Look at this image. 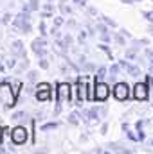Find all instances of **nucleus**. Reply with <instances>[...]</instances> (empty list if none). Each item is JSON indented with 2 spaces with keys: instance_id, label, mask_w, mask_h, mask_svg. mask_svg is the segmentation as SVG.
I'll return each mask as SVG.
<instances>
[{
  "instance_id": "nucleus-1",
  "label": "nucleus",
  "mask_w": 153,
  "mask_h": 154,
  "mask_svg": "<svg viewBox=\"0 0 153 154\" xmlns=\"http://www.w3.org/2000/svg\"><path fill=\"white\" fill-rule=\"evenodd\" d=\"M15 97H16V93H11L9 84L2 82L0 84V104H4L5 108H13L15 106Z\"/></svg>"
},
{
  "instance_id": "nucleus-2",
  "label": "nucleus",
  "mask_w": 153,
  "mask_h": 154,
  "mask_svg": "<svg viewBox=\"0 0 153 154\" xmlns=\"http://www.w3.org/2000/svg\"><path fill=\"white\" fill-rule=\"evenodd\" d=\"M94 90H96L94 97H96V100H99V102H105V100L108 99V95H110V88H108V84H105L103 81H96Z\"/></svg>"
},
{
  "instance_id": "nucleus-3",
  "label": "nucleus",
  "mask_w": 153,
  "mask_h": 154,
  "mask_svg": "<svg viewBox=\"0 0 153 154\" xmlns=\"http://www.w3.org/2000/svg\"><path fill=\"white\" fill-rule=\"evenodd\" d=\"M11 140H13L15 145H22V143H25V142H27V129H25L24 125L15 127V129L11 131Z\"/></svg>"
},
{
  "instance_id": "nucleus-4",
  "label": "nucleus",
  "mask_w": 153,
  "mask_h": 154,
  "mask_svg": "<svg viewBox=\"0 0 153 154\" xmlns=\"http://www.w3.org/2000/svg\"><path fill=\"white\" fill-rule=\"evenodd\" d=\"M63 102H70V86L67 82L58 84V104H63Z\"/></svg>"
},
{
  "instance_id": "nucleus-5",
  "label": "nucleus",
  "mask_w": 153,
  "mask_h": 154,
  "mask_svg": "<svg viewBox=\"0 0 153 154\" xmlns=\"http://www.w3.org/2000/svg\"><path fill=\"white\" fill-rule=\"evenodd\" d=\"M114 97L117 100H126L130 97V88L126 82H117L114 86Z\"/></svg>"
},
{
  "instance_id": "nucleus-6",
  "label": "nucleus",
  "mask_w": 153,
  "mask_h": 154,
  "mask_svg": "<svg viewBox=\"0 0 153 154\" xmlns=\"http://www.w3.org/2000/svg\"><path fill=\"white\" fill-rule=\"evenodd\" d=\"M133 97L137 100H146L148 99V84L146 82H137L133 88Z\"/></svg>"
},
{
  "instance_id": "nucleus-7",
  "label": "nucleus",
  "mask_w": 153,
  "mask_h": 154,
  "mask_svg": "<svg viewBox=\"0 0 153 154\" xmlns=\"http://www.w3.org/2000/svg\"><path fill=\"white\" fill-rule=\"evenodd\" d=\"M36 99L38 100H47L50 99V84L47 82H41L38 86V91H36Z\"/></svg>"
},
{
  "instance_id": "nucleus-8",
  "label": "nucleus",
  "mask_w": 153,
  "mask_h": 154,
  "mask_svg": "<svg viewBox=\"0 0 153 154\" xmlns=\"http://www.w3.org/2000/svg\"><path fill=\"white\" fill-rule=\"evenodd\" d=\"M11 52L13 56H18V57H25V48H24V43L20 39H15L11 43Z\"/></svg>"
},
{
  "instance_id": "nucleus-9",
  "label": "nucleus",
  "mask_w": 153,
  "mask_h": 154,
  "mask_svg": "<svg viewBox=\"0 0 153 154\" xmlns=\"http://www.w3.org/2000/svg\"><path fill=\"white\" fill-rule=\"evenodd\" d=\"M119 65H121V68H126V72L132 77L137 79V77L141 75V68H139V66H133V65H130V63H126V61H119Z\"/></svg>"
},
{
  "instance_id": "nucleus-10",
  "label": "nucleus",
  "mask_w": 153,
  "mask_h": 154,
  "mask_svg": "<svg viewBox=\"0 0 153 154\" xmlns=\"http://www.w3.org/2000/svg\"><path fill=\"white\" fill-rule=\"evenodd\" d=\"M31 47H33V52L36 54V52H38V50H41L43 47H47V39H45V38H38V39H34Z\"/></svg>"
},
{
  "instance_id": "nucleus-11",
  "label": "nucleus",
  "mask_w": 153,
  "mask_h": 154,
  "mask_svg": "<svg viewBox=\"0 0 153 154\" xmlns=\"http://www.w3.org/2000/svg\"><path fill=\"white\" fill-rule=\"evenodd\" d=\"M40 9V2L38 0H31L27 5H24L22 7V11H25V13H31V11H38Z\"/></svg>"
},
{
  "instance_id": "nucleus-12",
  "label": "nucleus",
  "mask_w": 153,
  "mask_h": 154,
  "mask_svg": "<svg viewBox=\"0 0 153 154\" xmlns=\"http://www.w3.org/2000/svg\"><path fill=\"white\" fill-rule=\"evenodd\" d=\"M86 116H88L90 120H97V118H99V111H97V108H90V109L86 111Z\"/></svg>"
},
{
  "instance_id": "nucleus-13",
  "label": "nucleus",
  "mask_w": 153,
  "mask_h": 154,
  "mask_svg": "<svg viewBox=\"0 0 153 154\" xmlns=\"http://www.w3.org/2000/svg\"><path fill=\"white\" fill-rule=\"evenodd\" d=\"M105 74H106V66H99L97 68V74H96V81H103Z\"/></svg>"
},
{
  "instance_id": "nucleus-14",
  "label": "nucleus",
  "mask_w": 153,
  "mask_h": 154,
  "mask_svg": "<svg viewBox=\"0 0 153 154\" xmlns=\"http://www.w3.org/2000/svg\"><path fill=\"white\" fill-rule=\"evenodd\" d=\"M56 127H58V122H49V124L41 125V131H50V129H56Z\"/></svg>"
},
{
  "instance_id": "nucleus-15",
  "label": "nucleus",
  "mask_w": 153,
  "mask_h": 154,
  "mask_svg": "<svg viewBox=\"0 0 153 154\" xmlns=\"http://www.w3.org/2000/svg\"><path fill=\"white\" fill-rule=\"evenodd\" d=\"M69 122H70L72 125H77V124H79V120H77V113H70V115H69Z\"/></svg>"
},
{
  "instance_id": "nucleus-16",
  "label": "nucleus",
  "mask_w": 153,
  "mask_h": 154,
  "mask_svg": "<svg viewBox=\"0 0 153 154\" xmlns=\"http://www.w3.org/2000/svg\"><path fill=\"white\" fill-rule=\"evenodd\" d=\"M60 11H61L63 14H70V13H72V9H70L69 5H65V4H60Z\"/></svg>"
},
{
  "instance_id": "nucleus-17",
  "label": "nucleus",
  "mask_w": 153,
  "mask_h": 154,
  "mask_svg": "<svg viewBox=\"0 0 153 154\" xmlns=\"http://www.w3.org/2000/svg\"><path fill=\"white\" fill-rule=\"evenodd\" d=\"M99 48H101V50H105V52L108 54V57H110V59H114V56H112V52H110V48H108V45H106V43H101V45H99Z\"/></svg>"
},
{
  "instance_id": "nucleus-18",
  "label": "nucleus",
  "mask_w": 153,
  "mask_h": 154,
  "mask_svg": "<svg viewBox=\"0 0 153 154\" xmlns=\"http://www.w3.org/2000/svg\"><path fill=\"white\" fill-rule=\"evenodd\" d=\"M27 79H29L31 82H36V79H38V74H36L34 70H31V72H27Z\"/></svg>"
},
{
  "instance_id": "nucleus-19",
  "label": "nucleus",
  "mask_w": 153,
  "mask_h": 154,
  "mask_svg": "<svg viewBox=\"0 0 153 154\" xmlns=\"http://www.w3.org/2000/svg\"><path fill=\"white\" fill-rule=\"evenodd\" d=\"M135 56H137V50H135V48L126 50V59H135Z\"/></svg>"
},
{
  "instance_id": "nucleus-20",
  "label": "nucleus",
  "mask_w": 153,
  "mask_h": 154,
  "mask_svg": "<svg viewBox=\"0 0 153 154\" xmlns=\"http://www.w3.org/2000/svg\"><path fill=\"white\" fill-rule=\"evenodd\" d=\"M103 22H105L106 25H110V27H117V23H115L112 18H108V16H103Z\"/></svg>"
},
{
  "instance_id": "nucleus-21",
  "label": "nucleus",
  "mask_w": 153,
  "mask_h": 154,
  "mask_svg": "<svg viewBox=\"0 0 153 154\" xmlns=\"http://www.w3.org/2000/svg\"><path fill=\"white\" fill-rule=\"evenodd\" d=\"M119 72H121V65H112V66H110V74L117 75Z\"/></svg>"
},
{
  "instance_id": "nucleus-22",
  "label": "nucleus",
  "mask_w": 153,
  "mask_h": 154,
  "mask_svg": "<svg viewBox=\"0 0 153 154\" xmlns=\"http://www.w3.org/2000/svg\"><path fill=\"white\" fill-rule=\"evenodd\" d=\"M20 31H22V32H25V34H27V32H31V23H29V22H25V23L22 25V29H20Z\"/></svg>"
},
{
  "instance_id": "nucleus-23",
  "label": "nucleus",
  "mask_w": 153,
  "mask_h": 154,
  "mask_svg": "<svg viewBox=\"0 0 153 154\" xmlns=\"http://www.w3.org/2000/svg\"><path fill=\"white\" fill-rule=\"evenodd\" d=\"M38 63H40V66H41L43 70H47V68H49V61H47L45 57H41V59H40Z\"/></svg>"
},
{
  "instance_id": "nucleus-24",
  "label": "nucleus",
  "mask_w": 153,
  "mask_h": 154,
  "mask_svg": "<svg viewBox=\"0 0 153 154\" xmlns=\"http://www.w3.org/2000/svg\"><path fill=\"white\" fill-rule=\"evenodd\" d=\"M63 22H65V20H63L61 16H56V18H54V27H60V25H63Z\"/></svg>"
},
{
  "instance_id": "nucleus-25",
  "label": "nucleus",
  "mask_w": 153,
  "mask_h": 154,
  "mask_svg": "<svg viewBox=\"0 0 153 154\" xmlns=\"http://www.w3.org/2000/svg\"><path fill=\"white\" fill-rule=\"evenodd\" d=\"M40 34L45 36L47 34V27H45V22H40Z\"/></svg>"
},
{
  "instance_id": "nucleus-26",
  "label": "nucleus",
  "mask_w": 153,
  "mask_h": 154,
  "mask_svg": "<svg viewBox=\"0 0 153 154\" xmlns=\"http://www.w3.org/2000/svg\"><path fill=\"white\" fill-rule=\"evenodd\" d=\"M142 14L146 16V20H148V22H151V23H153V11H144Z\"/></svg>"
},
{
  "instance_id": "nucleus-27",
  "label": "nucleus",
  "mask_w": 153,
  "mask_h": 154,
  "mask_svg": "<svg viewBox=\"0 0 153 154\" xmlns=\"http://www.w3.org/2000/svg\"><path fill=\"white\" fill-rule=\"evenodd\" d=\"M97 31H99L101 34H106V32H108V29H106L103 23H97Z\"/></svg>"
},
{
  "instance_id": "nucleus-28",
  "label": "nucleus",
  "mask_w": 153,
  "mask_h": 154,
  "mask_svg": "<svg viewBox=\"0 0 153 154\" xmlns=\"http://www.w3.org/2000/svg\"><path fill=\"white\" fill-rule=\"evenodd\" d=\"M7 68H15V65H16V61H15V57H11V59H7Z\"/></svg>"
},
{
  "instance_id": "nucleus-29",
  "label": "nucleus",
  "mask_w": 153,
  "mask_h": 154,
  "mask_svg": "<svg viewBox=\"0 0 153 154\" xmlns=\"http://www.w3.org/2000/svg\"><path fill=\"white\" fill-rule=\"evenodd\" d=\"M114 38H115V41H117V43H119V45H124V38H122V36H121V34H115Z\"/></svg>"
},
{
  "instance_id": "nucleus-30",
  "label": "nucleus",
  "mask_w": 153,
  "mask_h": 154,
  "mask_svg": "<svg viewBox=\"0 0 153 154\" xmlns=\"http://www.w3.org/2000/svg\"><path fill=\"white\" fill-rule=\"evenodd\" d=\"M77 39H79V43H83L85 39H86V32L83 31V32H79V36H77Z\"/></svg>"
},
{
  "instance_id": "nucleus-31",
  "label": "nucleus",
  "mask_w": 153,
  "mask_h": 154,
  "mask_svg": "<svg viewBox=\"0 0 153 154\" xmlns=\"http://www.w3.org/2000/svg\"><path fill=\"white\" fill-rule=\"evenodd\" d=\"M63 41H65L67 45H70V43H72L74 39H72V36H70V34H65V38H63Z\"/></svg>"
},
{
  "instance_id": "nucleus-32",
  "label": "nucleus",
  "mask_w": 153,
  "mask_h": 154,
  "mask_svg": "<svg viewBox=\"0 0 153 154\" xmlns=\"http://www.w3.org/2000/svg\"><path fill=\"white\" fill-rule=\"evenodd\" d=\"M24 116H25V113H15L13 115V120H22Z\"/></svg>"
},
{
  "instance_id": "nucleus-33",
  "label": "nucleus",
  "mask_w": 153,
  "mask_h": 154,
  "mask_svg": "<svg viewBox=\"0 0 153 154\" xmlns=\"http://www.w3.org/2000/svg\"><path fill=\"white\" fill-rule=\"evenodd\" d=\"M85 70H88V72H92V70H96V66H94L92 63H86V65H85Z\"/></svg>"
},
{
  "instance_id": "nucleus-34",
  "label": "nucleus",
  "mask_w": 153,
  "mask_h": 154,
  "mask_svg": "<svg viewBox=\"0 0 153 154\" xmlns=\"http://www.w3.org/2000/svg\"><path fill=\"white\" fill-rule=\"evenodd\" d=\"M128 138H130V140H133V142H137V140H139V136H137V134H133V133H128Z\"/></svg>"
},
{
  "instance_id": "nucleus-35",
  "label": "nucleus",
  "mask_w": 153,
  "mask_h": 154,
  "mask_svg": "<svg viewBox=\"0 0 153 154\" xmlns=\"http://www.w3.org/2000/svg\"><path fill=\"white\" fill-rule=\"evenodd\" d=\"M2 22H4V23H9V22H11V14H5V16L2 18Z\"/></svg>"
},
{
  "instance_id": "nucleus-36",
  "label": "nucleus",
  "mask_w": 153,
  "mask_h": 154,
  "mask_svg": "<svg viewBox=\"0 0 153 154\" xmlns=\"http://www.w3.org/2000/svg\"><path fill=\"white\" fill-rule=\"evenodd\" d=\"M74 2H76L77 5H81V7H85V5H86V0H74Z\"/></svg>"
},
{
  "instance_id": "nucleus-37",
  "label": "nucleus",
  "mask_w": 153,
  "mask_h": 154,
  "mask_svg": "<svg viewBox=\"0 0 153 154\" xmlns=\"http://www.w3.org/2000/svg\"><path fill=\"white\" fill-rule=\"evenodd\" d=\"M101 38H103V41H110V34L106 32V34H101Z\"/></svg>"
},
{
  "instance_id": "nucleus-38",
  "label": "nucleus",
  "mask_w": 153,
  "mask_h": 154,
  "mask_svg": "<svg viewBox=\"0 0 153 154\" xmlns=\"http://www.w3.org/2000/svg\"><path fill=\"white\" fill-rule=\"evenodd\" d=\"M146 56L148 57H153V48H146Z\"/></svg>"
},
{
  "instance_id": "nucleus-39",
  "label": "nucleus",
  "mask_w": 153,
  "mask_h": 154,
  "mask_svg": "<svg viewBox=\"0 0 153 154\" xmlns=\"http://www.w3.org/2000/svg\"><path fill=\"white\" fill-rule=\"evenodd\" d=\"M135 125H137V129H142V125H144V120H139Z\"/></svg>"
},
{
  "instance_id": "nucleus-40",
  "label": "nucleus",
  "mask_w": 153,
  "mask_h": 154,
  "mask_svg": "<svg viewBox=\"0 0 153 154\" xmlns=\"http://www.w3.org/2000/svg\"><path fill=\"white\" fill-rule=\"evenodd\" d=\"M45 11H49V13H50V11H52V5H50V4H45Z\"/></svg>"
},
{
  "instance_id": "nucleus-41",
  "label": "nucleus",
  "mask_w": 153,
  "mask_h": 154,
  "mask_svg": "<svg viewBox=\"0 0 153 154\" xmlns=\"http://www.w3.org/2000/svg\"><path fill=\"white\" fill-rule=\"evenodd\" d=\"M88 11H90V14H97V9H94V7H90Z\"/></svg>"
},
{
  "instance_id": "nucleus-42",
  "label": "nucleus",
  "mask_w": 153,
  "mask_h": 154,
  "mask_svg": "<svg viewBox=\"0 0 153 154\" xmlns=\"http://www.w3.org/2000/svg\"><path fill=\"white\" fill-rule=\"evenodd\" d=\"M122 2H126V4H133L135 0H122Z\"/></svg>"
},
{
  "instance_id": "nucleus-43",
  "label": "nucleus",
  "mask_w": 153,
  "mask_h": 154,
  "mask_svg": "<svg viewBox=\"0 0 153 154\" xmlns=\"http://www.w3.org/2000/svg\"><path fill=\"white\" fill-rule=\"evenodd\" d=\"M150 34H151V36H153V25H151V27H150Z\"/></svg>"
},
{
  "instance_id": "nucleus-44",
  "label": "nucleus",
  "mask_w": 153,
  "mask_h": 154,
  "mask_svg": "<svg viewBox=\"0 0 153 154\" xmlns=\"http://www.w3.org/2000/svg\"><path fill=\"white\" fill-rule=\"evenodd\" d=\"M61 2H67V0H61Z\"/></svg>"
},
{
  "instance_id": "nucleus-45",
  "label": "nucleus",
  "mask_w": 153,
  "mask_h": 154,
  "mask_svg": "<svg viewBox=\"0 0 153 154\" xmlns=\"http://www.w3.org/2000/svg\"><path fill=\"white\" fill-rule=\"evenodd\" d=\"M0 22H2V20H0Z\"/></svg>"
},
{
  "instance_id": "nucleus-46",
  "label": "nucleus",
  "mask_w": 153,
  "mask_h": 154,
  "mask_svg": "<svg viewBox=\"0 0 153 154\" xmlns=\"http://www.w3.org/2000/svg\"><path fill=\"white\" fill-rule=\"evenodd\" d=\"M151 122H153V120H151Z\"/></svg>"
},
{
  "instance_id": "nucleus-47",
  "label": "nucleus",
  "mask_w": 153,
  "mask_h": 154,
  "mask_svg": "<svg viewBox=\"0 0 153 154\" xmlns=\"http://www.w3.org/2000/svg\"><path fill=\"white\" fill-rule=\"evenodd\" d=\"M151 145H153V143H151Z\"/></svg>"
}]
</instances>
